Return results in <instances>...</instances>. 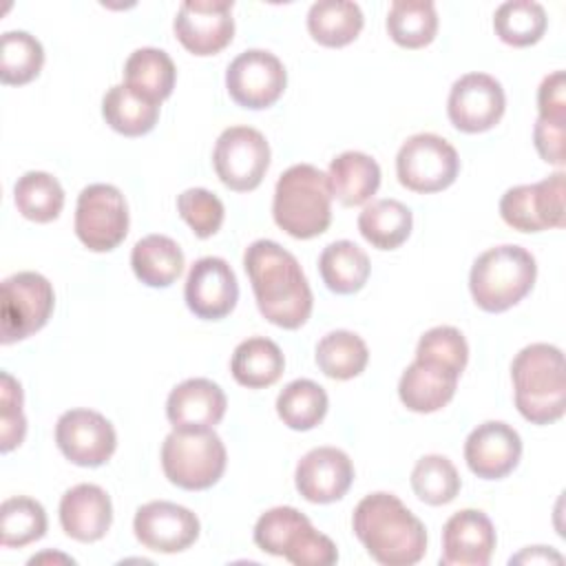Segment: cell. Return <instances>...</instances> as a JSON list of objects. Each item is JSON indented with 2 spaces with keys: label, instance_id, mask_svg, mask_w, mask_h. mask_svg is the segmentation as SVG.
Returning <instances> with one entry per match:
<instances>
[{
  "label": "cell",
  "instance_id": "6da1fadb",
  "mask_svg": "<svg viewBox=\"0 0 566 566\" xmlns=\"http://www.w3.org/2000/svg\"><path fill=\"white\" fill-rule=\"evenodd\" d=\"M243 268L250 276L256 307L265 321L298 329L312 314V290L292 252L276 241L256 239L245 248Z\"/></svg>",
  "mask_w": 566,
  "mask_h": 566
},
{
  "label": "cell",
  "instance_id": "7a4b0ae2",
  "mask_svg": "<svg viewBox=\"0 0 566 566\" xmlns=\"http://www.w3.org/2000/svg\"><path fill=\"white\" fill-rule=\"evenodd\" d=\"M352 528L378 564L411 566L424 557V524L394 493L365 495L354 509Z\"/></svg>",
  "mask_w": 566,
  "mask_h": 566
},
{
  "label": "cell",
  "instance_id": "3957f363",
  "mask_svg": "<svg viewBox=\"0 0 566 566\" xmlns=\"http://www.w3.org/2000/svg\"><path fill=\"white\" fill-rule=\"evenodd\" d=\"M515 407L533 424H551L566 411V369L559 347L533 343L511 363Z\"/></svg>",
  "mask_w": 566,
  "mask_h": 566
},
{
  "label": "cell",
  "instance_id": "277c9868",
  "mask_svg": "<svg viewBox=\"0 0 566 566\" xmlns=\"http://www.w3.org/2000/svg\"><path fill=\"white\" fill-rule=\"evenodd\" d=\"M272 217L294 239H314L332 223V188L312 164L290 166L274 186Z\"/></svg>",
  "mask_w": 566,
  "mask_h": 566
},
{
  "label": "cell",
  "instance_id": "5b68a950",
  "mask_svg": "<svg viewBox=\"0 0 566 566\" xmlns=\"http://www.w3.org/2000/svg\"><path fill=\"white\" fill-rule=\"evenodd\" d=\"M537 265L522 245H495L482 252L471 268L469 290L475 305L497 314L517 305L535 285Z\"/></svg>",
  "mask_w": 566,
  "mask_h": 566
},
{
  "label": "cell",
  "instance_id": "8992f818",
  "mask_svg": "<svg viewBox=\"0 0 566 566\" xmlns=\"http://www.w3.org/2000/svg\"><path fill=\"white\" fill-rule=\"evenodd\" d=\"M254 544L296 566H329L338 562L336 544L318 533L294 506L265 511L254 524Z\"/></svg>",
  "mask_w": 566,
  "mask_h": 566
},
{
  "label": "cell",
  "instance_id": "52a82bcc",
  "mask_svg": "<svg viewBox=\"0 0 566 566\" xmlns=\"http://www.w3.org/2000/svg\"><path fill=\"white\" fill-rule=\"evenodd\" d=\"M228 453L212 429H172L161 444L166 478L186 491H203L217 484L226 471Z\"/></svg>",
  "mask_w": 566,
  "mask_h": 566
},
{
  "label": "cell",
  "instance_id": "ba28073f",
  "mask_svg": "<svg viewBox=\"0 0 566 566\" xmlns=\"http://www.w3.org/2000/svg\"><path fill=\"white\" fill-rule=\"evenodd\" d=\"M55 305L53 285L38 272H18L2 281L0 334L2 345L24 340L40 332Z\"/></svg>",
  "mask_w": 566,
  "mask_h": 566
},
{
  "label": "cell",
  "instance_id": "9c48e42d",
  "mask_svg": "<svg viewBox=\"0 0 566 566\" xmlns=\"http://www.w3.org/2000/svg\"><path fill=\"white\" fill-rule=\"evenodd\" d=\"M460 172L455 148L440 135H411L396 155L398 181L413 192H440L449 188Z\"/></svg>",
  "mask_w": 566,
  "mask_h": 566
},
{
  "label": "cell",
  "instance_id": "30bf717a",
  "mask_svg": "<svg viewBox=\"0 0 566 566\" xmlns=\"http://www.w3.org/2000/svg\"><path fill=\"white\" fill-rule=\"evenodd\" d=\"M212 164L226 188L250 192L259 188L270 168V144L256 128L230 126L217 137Z\"/></svg>",
  "mask_w": 566,
  "mask_h": 566
},
{
  "label": "cell",
  "instance_id": "8fae6325",
  "mask_svg": "<svg viewBox=\"0 0 566 566\" xmlns=\"http://www.w3.org/2000/svg\"><path fill=\"white\" fill-rule=\"evenodd\" d=\"M75 234L91 252H111L128 234V206L111 184L86 186L75 206Z\"/></svg>",
  "mask_w": 566,
  "mask_h": 566
},
{
  "label": "cell",
  "instance_id": "7c38bea8",
  "mask_svg": "<svg viewBox=\"0 0 566 566\" xmlns=\"http://www.w3.org/2000/svg\"><path fill=\"white\" fill-rule=\"evenodd\" d=\"M564 172L537 181L509 188L500 199V217L506 226L520 232H542L548 228H564Z\"/></svg>",
  "mask_w": 566,
  "mask_h": 566
},
{
  "label": "cell",
  "instance_id": "4fadbf2b",
  "mask_svg": "<svg viewBox=\"0 0 566 566\" xmlns=\"http://www.w3.org/2000/svg\"><path fill=\"white\" fill-rule=\"evenodd\" d=\"M287 73L283 62L263 49H248L239 53L226 71V88L230 97L243 108H268L285 91Z\"/></svg>",
  "mask_w": 566,
  "mask_h": 566
},
{
  "label": "cell",
  "instance_id": "5bb4252c",
  "mask_svg": "<svg viewBox=\"0 0 566 566\" xmlns=\"http://www.w3.org/2000/svg\"><path fill=\"white\" fill-rule=\"evenodd\" d=\"M504 108V88L486 73H467L458 77L447 99V115L462 133L491 130L502 119Z\"/></svg>",
  "mask_w": 566,
  "mask_h": 566
},
{
  "label": "cell",
  "instance_id": "9a60e30c",
  "mask_svg": "<svg viewBox=\"0 0 566 566\" xmlns=\"http://www.w3.org/2000/svg\"><path fill=\"white\" fill-rule=\"evenodd\" d=\"M55 442L66 460L77 467H99L117 447L113 424L93 409L64 411L55 422Z\"/></svg>",
  "mask_w": 566,
  "mask_h": 566
},
{
  "label": "cell",
  "instance_id": "2e32d148",
  "mask_svg": "<svg viewBox=\"0 0 566 566\" xmlns=\"http://www.w3.org/2000/svg\"><path fill=\"white\" fill-rule=\"evenodd\" d=\"M232 7V0L181 2L172 22L175 35L181 46L199 57L217 55L219 51H223L234 38Z\"/></svg>",
  "mask_w": 566,
  "mask_h": 566
},
{
  "label": "cell",
  "instance_id": "e0dca14e",
  "mask_svg": "<svg viewBox=\"0 0 566 566\" xmlns=\"http://www.w3.org/2000/svg\"><path fill=\"white\" fill-rule=\"evenodd\" d=\"M133 531L139 544L150 551L179 553L197 542L199 520L181 504L155 500L137 509Z\"/></svg>",
  "mask_w": 566,
  "mask_h": 566
},
{
  "label": "cell",
  "instance_id": "ac0fdd59",
  "mask_svg": "<svg viewBox=\"0 0 566 566\" xmlns=\"http://www.w3.org/2000/svg\"><path fill=\"white\" fill-rule=\"evenodd\" d=\"M184 296L195 316L219 321L234 310L239 301V283L228 261L219 256H203L192 263Z\"/></svg>",
  "mask_w": 566,
  "mask_h": 566
},
{
  "label": "cell",
  "instance_id": "d6986e66",
  "mask_svg": "<svg viewBox=\"0 0 566 566\" xmlns=\"http://www.w3.org/2000/svg\"><path fill=\"white\" fill-rule=\"evenodd\" d=\"M522 458L520 433L500 420L478 424L464 442V460L471 473L482 480L506 478Z\"/></svg>",
  "mask_w": 566,
  "mask_h": 566
},
{
  "label": "cell",
  "instance_id": "ffe728a7",
  "mask_svg": "<svg viewBox=\"0 0 566 566\" xmlns=\"http://www.w3.org/2000/svg\"><path fill=\"white\" fill-rule=\"evenodd\" d=\"M294 482L296 491L307 502L329 504L349 491L354 464L349 455L336 447H316L298 460Z\"/></svg>",
  "mask_w": 566,
  "mask_h": 566
},
{
  "label": "cell",
  "instance_id": "44dd1931",
  "mask_svg": "<svg viewBox=\"0 0 566 566\" xmlns=\"http://www.w3.org/2000/svg\"><path fill=\"white\" fill-rule=\"evenodd\" d=\"M495 528L475 509L453 513L442 528V566H486L495 551Z\"/></svg>",
  "mask_w": 566,
  "mask_h": 566
},
{
  "label": "cell",
  "instance_id": "7402d4cb",
  "mask_svg": "<svg viewBox=\"0 0 566 566\" xmlns=\"http://www.w3.org/2000/svg\"><path fill=\"white\" fill-rule=\"evenodd\" d=\"M226 394L208 378H188L179 382L166 400V416L172 429H212L226 416Z\"/></svg>",
  "mask_w": 566,
  "mask_h": 566
},
{
  "label": "cell",
  "instance_id": "603a6c76",
  "mask_svg": "<svg viewBox=\"0 0 566 566\" xmlns=\"http://www.w3.org/2000/svg\"><path fill=\"white\" fill-rule=\"evenodd\" d=\"M113 522L108 493L97 484H75L60 500L62 531L77 542H97Z\"/></svg>",
  "mask_w": 566,
  "mask_h": 566
},
{
  "label": "cell",
  "instance_id": "cb8c5ba5",
  "mask_svg": "<svg viewBox=\"0 0 566 566\" xmlns=\"http://www.w3.org/2000/svg\"><path fill=\"white\" fill-rule=\"evenodd\" d=\"M458 378L460 376L451 369L424 360H413L400 376L398 396L409 411L433 413L451 402Z\"/></svg>",
  "mask_w": 566,
  "mask_h": 566
},
{
  "label": "cell",
  "instance_id": "d4e9b609",
  "mask_svg": "<svg viewBox=\"0 0 566 566\" xmlns=\"http://www.w3.org/2000/svg\"><path fill=\"white\" fill-rule=\"evenodd\" d=\"M327 179L332 197H336L343 206H363L380 186V166L365 153L345 150L329 161Z\"/></svg>",
  "mask_w": 566,
  "mask_h": 566
},
{
  "label": "cell",
  "instance_id": "484cf974",
  "mask_svg": "<svg viewBox=\"0 0 566 566\" xmlns=\"http://www.w3.org/2000/svg\"><path fill=\"white\" fill-rule=\"evenodd\" d=\"M177 80V69L170 55L155 46L133 51L124 64V84L137 95L161 104L170 97Z\"/></svg>",
  "mask_w": 566,
  "mask_h": 566
},
{
  "label": "cell",
  "instance_id": "4316f807",
  "mask_svg": "<svg viewBox=\"0 0 566 566\" xmlns=\"http://www.w3.org/2000/svg\"><path fill=\"white\" fill-rule=\"evenodd\" d=\"M130 265L144 285L168 287L184 272V252L170 237L148 234L135 243Z\"/></svg>",
  "mask_w": 566,
  "mask_h": 566
},
{
  "label": "cell",
  "instance_id": "83f0119b",
  "mask_svg": "<svg viewBox=\"0 0 566 566\" xmlns=\"http://www.w3.org/2000/svg\"><path fill=\"white\" fill-rule=\"evenodd\" d=\"M285 369V358L281 347L263 336H252L237 345L230 371L232 378L248 389H263L274 385Z\"/></svg>",
  "mask_w": 566,
  "mask_h": 566
},
{
  "label": "cell",
  "instance_id": "f1b7e54d",
  "mask_svg": "<svg viewBox=\"0 0 566 566\" xmlns=\"http://www.w3.org/2000/svg\"><path fill=\"white\" fill-rule=\"evenodd\" d=\"M413 226L411 210L398 199H376L358 214V232L376 250L400 248Z\"/></svg>",
  "mask_w": 566,
  "mask_h": 566
},
{
  "label": "cell",
  "instance_id": "f546056e",
  "mask_svg": "<svg viewBox=\"0 0 566 566\" xmlns=\"http://www.w3.org/2000/svg\"><path fill=\"white\" fill-rule=\"evenodd\" d=\"M365 18L356 2L349 0H321L307 11L310 35L329 49L347 46L363 31Z\"/></svg>",
  "mask_w": 566,
  "mask_h": 566
},
{
  "label": "cell",
  "instance_id": "4dcf8cb0",
  "mask_svg": "<svg viewBox=\"0 0 566 566\" xmlns=\"http://www.w3.org/2000/svg\"><path fill=\"white\" fill-rule=\"evenodd\" d=\"M318 272L327 290L334 294H354L369 279L371 263L363 248L354 241H334L318 256Z\"/></svg>",
  "mask_w": 566,
  "mask_h": 566
},
{
  "label": "cell",
  "instance_id": "1f68e13d",
  "mask_svg": "<svg viewBox=\"0 0 566 566\" xmlns=\"http://www.w3.org/2000/svg\"><path fill=\"white\" fill-rule=\"evenodd\" d=\"M102 115L119 135L139 137L155 128L159 119V104L137 95L126 84H115L102 99Z\"/></svg>",
  "mask_w": 566,
  "mask_h": 566
},
{
  "label": "cell",
  "instance_id": "d6a6232c",
  "mask_svg": "<svg viewBox=\"0 0 566 566\" xmlns=\"http://www.w3.org/2000/svg\"><path fill=\"white\" fill-rule=\"evenodd\" d=\"M387 33L402 49H422L438 33V13L431 0H396L387 11Z\"/></svg>",
  "mask_w": 566,
  "mask_h": 566
},
{
  "label": "cell",
  "instance_id": "836d02e7",
  "mask_svg": "<svg viewBox=\"0 0 566 566\" xmlns=\"http://www.w3.org/2000/svg\"><path fill=\"white\" fill-rule=\"evenodd\" d=\"M13 201L24 219L35 223H49L57 219L64 208V190L53 175L42 170H29L18 177L13 186Z\"/></svg>",
  "mask_w": 566,
  "mask_h": 566
},
{
  "label": "cell",
  "instance_id": "e575fe53",
  "mask_svg": "<svg viewBox=\"0 0 566 566\" xmlns=\"http://www.w3.org/2000/svg\"><path fill=\"white\" fill-rule=\"evenodd\" d=\"M318 369L334 380H349L365 371L369 360V349L365 340L347 329H336L325 334L316 345Z\"/></svg>",
  "mask_w": 566,
  "mask_h": 566
},
{
  "label": "cell",
  "instance_id": "d590c367",
  "mask_svg": "<svg viewBox=\"0 0 566 566\" xmlns=\"http://www.w3.org/2000/svg\"><path fill=\"white\" fill-rule=\"evenodd\" d=\"M327 407L329 400L325 389L310 378L287 382L276 398L279 418L294 431L314 429L325 418Z\"/></svg>",
  "mask_w": 566,
  "mask_h": 566
},
{
  "label": "cell",
  "instance_id": "8d00e7d4",
  "mask_svg": "<svg viewBox=\"0 0 566 566\" xmlns=\"http://www.w3.org/2000/svg\"><path fill=\"white\" fill-rule=\"evenodd\" d=\"M548 18L539 2L511 0L495 9L493 29L495 35L509 46H531L546 33Z\"/></svg>",
  "mask_w": 566,
  "mask_h": 566
},
{
  "label": "cell",
  "instance_id": "74e56055",
  "mask_svg": "<svg viewBox=\"0 0 566 566\" xmlns=\"http://www.w3.org/2000/svg\"><path fill=\"white\" fill-rule=\"evenodd\" d=\"M44 64V49L27 31H7L0 40V82L22 86L35 80Z\"/></svg>",
  "mask_w": 566,
  "mask_h": 566
},
{
  "label": "cell",
  "instance_id": "f35d334b",
  "mask_svg": "<svg viewBox=\"0 0 566 566\" xmlns=\"http://www.w3.org/2000/svg\"><path fill=\"white\" fill-rule=\"evenodd\" d=\"M460 475L453 462L444 455L431 453L416 462L411 471V489L420 502L431 506L449 504L460 493Z\"/></svg>",
  "mask_w": 566,
  "mask_h": 566
},
{
  "label": "cell",
  "instance_id": "ab89813d",
  "mask_svg": "<svg viewBox=\"0 0 566 566\" xmlns=\"http://www.w3.org/2000/svg\"><path fill=\"white\" fill-rule=\"evenodd\" d=\"M46 533V513L40 502L18 495L0 506V542L2 546H27Z\"/></svg>",
  "mask_w": 566,
  "mask_h": 566
},
{
  "label": "cell",
  "instance_id": "60d3db41",
  "mask_svg": "<svg viewBox=\"0 0 566 566\" xmlns=\"http://www.w3.org/2000/svg\"><path fill=\"white\" fill-rule=\"evenodd\" d=\"M416 360L440 365L460 376L469 360V345L460 329L451 325H438L420 336Z\"/></svg>",
  "mask_w": 566,
  "mask_h": 566
},
{
  "label": "cell",
  "instance_id": "b9f144b4",
  "mask_svg": "<svg viewBox=\"0 0 566 566\" xmlns=\"http://www.w3.org/2000/svg\"><path fill=\"white\" fill-rule=\"evenodd\" d=\"M179 217L190 226L195 237L208 239L219 232L226 210L221 199L206 188H188L177 197Z\"/></svg>",
  "mask_w": 566,
  "mask_h": 566
},
{
  "label": "cell",
  "instance_id": "7bdbcfd3",
  "mask_svg": "<svg viewBox=\"0 0 566 566\" xmlns=\"http://www.w3.org/2000/svg\"><path fill=\"white\" fill-rule=\"evenodd\" d=\"M27 433V420L22 416V387L9 374L2 371L0 376V449L9 453L11 449L20 447Z\"/></svg>",
  "mask_w": 566,
  "mask_h": 566
},
{
  "label": "cell",
  "instance_id": "ee69618b",
  "mask_svg": "<svg viewBox=\"0 0 566 566\" xmlns=\"http://www.w3.org/2000/svg\"><path fill=\"white\" fill-rule=\"evenodd\" d=\"M533 142H535V150L546 164H553L557 168L566 164V150H564L566 122L537 117L533 128Z\"/></svg>",
  "mask_w": 566,
  "mask_h": 566
},
{
  "label": "cell",
  "instance_id": "f6af8a7d",
  "mask_svg": "<svg viewBox=\"0 0 566 566\" xmlns=\"http://www.w3.org/2000/svg\"><path fill=\"white\" fill-rule=\"evenodd\" d=\"M537 108L542 119L566 122V75L555 71L546 75L537 88Z\"/></svg>",
  "mask_w": 566,
  "mask_h": 566
},
{
  "label": "cell",
  "instance_id": "bcb514c9",
  "mask_svg": "<svg viewBox=\"0 0 566 566\" xmlns=\"http://www.w3.org/2000/svg\"><path fill=\"white\" fill-rule=\"evenodd\" d=\"M511 562H562V555L546 548V546H533V548H526L524 553H520L517 557H511Z\"/></svg>",
  "mask_w": 566,
  "mask_h": 566
},
{
  "label": "cell",
  "instance_id": "7dc6e473",
  "mask_svg": "<svg viewBox=\"0 0 566 566\" xmlns=\"http://www.w3.org/2000/svg\"><path fill=\"white\" fill-rule=\"evenodd\" d=\"M51 559H53V562H66V564H75L71 557H66V555H57V553H55V555H51V553H42V555H35V557H31V559H29V564L33 566V564L51 562Z\"/></svg>",
  "mask_w": 566,
  "mask_h": 566
}]
</instances>
